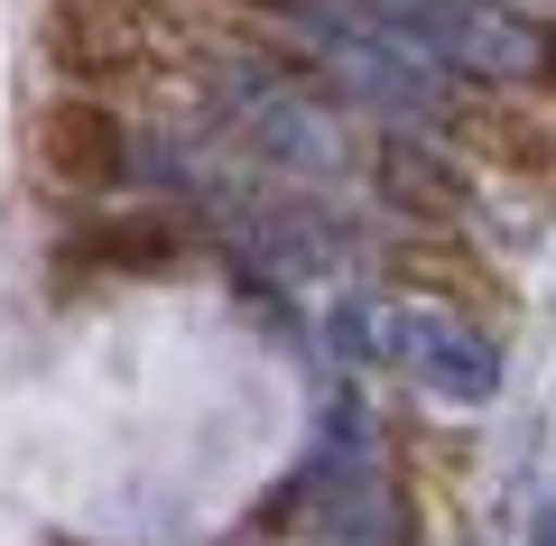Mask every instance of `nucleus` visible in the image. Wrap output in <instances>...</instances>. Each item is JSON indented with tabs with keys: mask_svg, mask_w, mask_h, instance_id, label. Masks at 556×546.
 Wrapping results in <instances>:
<instances>
[{
	"mask_svg": "<svg viewBox=\"0 0 556 546\" xmlns=\"http://www.w3.org/2000/svg\"><path fill=\"white\" fill-rule=\"evenodd\" d=\"M529 546H556V491L538 500V519H529Z\"/></svg>",
	"mask_w": 556,
	"mask_h": 546,
	"instance_id": "423d86ee",
	"label": "nucleus"
},
{
	"mask_svg": "<svg viewBox=\"0 0 556 546\" xmlns=\"http://www.w3.org/2000/svg\"><path fill=\"white\" fill-rule=\"evenodd\" d=\"M380 352H390L427 398H455V408H482V398L501 390V352L445 306H399L390 325H380Z\"/></svg>",
	"mask_w": 556,
	"mask_h": 546,
	"instance_id": "20e7f679",
	"label": "nucleus"
},
{
	"mask_svg": "<svg viewBox=\"0 0 556 546\" xmlns=\"http://www.w3.org/2000/svg\"><path fill=\"white\" fill-rule=\"evenodd\" d=\"M28 157H38V176L65 186V195L121 204L130 176H139V130L102 93H47L38 120H28Z\"/></svg>",
	"mask_w": 556,
	"mask_h": 546,
	"instance_id": "f03ea898",
	"label": "nucleus"
},
{
	"mask_svg": "<svg viewBox=\"0 0 556 546\" xmlns=\"http://www.w3.org/2000/svg\"><path fill=\"white\" fill-rule=\"evenodd\" d=\"M186 223L167 214V204H102L93 223H84V232H65V259H75V269H121V278H139V269H177L186 259Z\"/></svg>",
	"mask_w": 556,
	"mask_h": 546,
	"instance_id": "39448f33",
	"label": "nucleus"
},
{
	"mask_svg": "<svg viewBox=\"0 0 556 546\" xmlns=\"http://www.w3.org/2000/svg\"><path fill=\"white\" fill-rule=\"evenodd\" d=\"M371 28H390L408 56H427L445 84L492 93H556V28L501 0H353Z\"/></svg>",
	"mask_w": 556,
	"mask_h": 546,
	"instance_id": "f257e3e1",
	"label": "nucleus"
},
{
	"mask_svg": "<svg viewBox=\"0 0 556 546\" xmlns=\"http://www.w3.org/2000/svg\"><path fill=\"white\" fill-rule=\"evenodd\" d=\"M38 47L65 75V93H112L121 75H139L159 56V28H149L139 0H47Z\"/></svg>",
	"mask_w": 556,
	"mask_h": 546,
	"instance_id": "7ed1b4c3",
	"label": "nucleus"
}]
</instances>
